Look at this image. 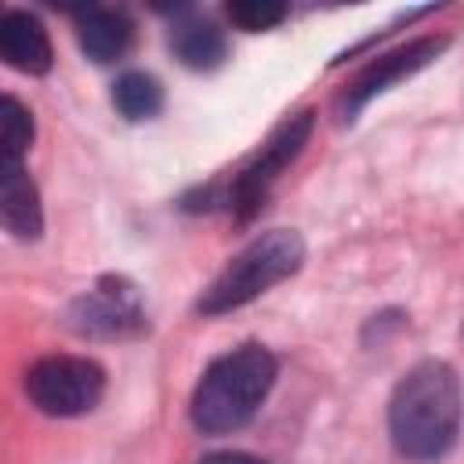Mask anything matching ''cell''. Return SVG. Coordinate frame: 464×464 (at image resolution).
I'll use <instances>...</instances> for the list:
<instances>
[{"label": "cell", "instance_id": "13", "mask_svg": "<svg viewBox=\"0 0 464 464\" xmlns=\"http://www.w3.org/2000/svg\"><path fill=\"white\" fill-rule=\"evenodd\" d=\"M33 112L18 98L0 94V160H22L33 145Z\"/></svg>", "mask_w": 464, "mask_h": 464}, {"label": "cell", "instance_id": "1", "mask_svg": "<svg viewBox=\"0 0 464 464\" xmlns=\"http://www.w3.org/2000/svg\"><path fill=\"white\" fill-rule=\"evenodd\" d=\"M388 435L406 460H442L460 435V381L442 359H424L388 399Z\"/></svg>", "mask_w": 464, "mask_h": 464}, {"label": "cell", "instance_id": "10", "mask_svg": "<svg viewBox=\"0 0 464 464\" xmlns=\"http://www.w3.org/2000/svg\"><path fill=\"white\" fill-rule=\"evenodd\" d=\"M72 22H76L80 51L91 62H98V65L120 62L130 51V44H134V22L123 11H112V7H80L72 14Z\"/></svg>", "mask_w": 464, "mask_h": 464}, {"label": "cell", "instance_id": "9", "mask_svg": "<svg viewBox=\"0 0 464 464\" xmlns=\"http://www.w3.org/2000/svg\"><path fill=\"white\" fill-rule=\"evenodd\" d=\"M0 58L29 76H44L54 62L44 22L29 11H0Z\"/></svg>", "mask_w": 464, "mask_h": 464}, {"label": "cell", "instance_id": "2", "mask_svg": "<svg viewBox=\"0 0 464 464\" xmlns=\"http://www.w3.org/2000/svg\"><path fill=\"white\" fill-rule=\"evenodd\" d=\"M276 373L279 362L265 344H239L218 355L192 392V424L203 435L239 431L268 399Z\"/></svg>", "mask_w": 464, "mask_h": 464}, {"label": "cell", "instance_id": "7", "mask_svg": "<svg viewBox=\"0 0 464 464\" xmlns=\"http://www.w3.org/2000/svg\"><path fill=\"white\" fill-rule=\"evenodd\" d=\"M446 47H450V36H420V40H410V44L388 51V54H377V58L344 87V94H341V102H337L341 116H344V120H355L366 102H373V98L384 94L392 83H399V80L420 72L424 65H431Z\"/></svg>", "mask_w": 464, "mask_h": 464}, {"label": "cell", "instance_id": "11", "mask_svg": "<svg viewBox=\"0 0 464 464\" xmlns=\"http://www.w3.org/2000/svg\"><path fill=\"white\" fill-rule=\"evenodd\" d=\"M167 44L174 51V58L196 72H210L225 62L228 54V40H225V29L203 14H192V11H181V18H174L170 33H167Z\"/></svg>", "mask_w": 464, "mask_h": 464}, {"label": "cell", "instance_id": "4", "mask_svg": "<svg viewBox=\"0 0 464 464\" xmlns=\"http://www.w3.org/2000/svg\"><path fill=\"white\" fill-rule=\"evenodd\" d=\"M312 127H315V112L312 109H301V112L286 116L265 138V145L254 152V160L232 178V185H228V192H225L221 203H228V210L236 214V221H250L265 207V199H268L272 185L279 181V174L304 152V145L312 138Z\"/></svg>", "mask_w": 464, "mask_h": 464}, {"label": "cell", "instance_id": "5", "mask_svg": "<svg viewBox=\"0 0 464 464\" xmlns=\"http://www.w3.org/2000/svg\"><path fill=\"white\" fill-rule=\"evenodd\" d=\"M25 395L47 417H83L105 395V370L87 355H44L25 370Z\"/></svg>", "mask_w": 464, "mask_h": 464}, {"label": "cell", "instance_id": "6", "mask_svg": "<svg viewBox=\"0 0 464 464\" xmlns=\"http://www.w3.org/2000/svg\"><path fill=\"white\" fill-rule=\"evenodd\" d=\"M65 326L76 330L80 337L123 341V337L145 334L149 319H145L138 286L127 283L123 276H105V279H98V286H91L69 301Z\"/></svg>", "mask_w": 464, "mask_h": 464}, {"label": "cell", "instance_id": "15", "mask_svg": "<svg viewBox=\"0 0 464 464\" xmlns=\"http://www.w3.org/2000/svg\"><path fill=\"white\" fill-rule=\"evenodd\" d=\"M199 464H268L261 457H250V453H236V450H225V453H207Z\"/></svg>", "mask_w": 464, "mask_h": 464}, {"label": "cell", "instance_id": "12", "mask_svg": "<svg viewBox=\"0 0 464 464\" xmlns=\"http://www.w3.org/2000/svg\"><path fill=\"white\" fill-rule=\"evenodd\" d=\"M112 105L123 120L130 123H141V120H152L160 109H163V83L152 76V72H141V69H130L123 72L116 83H112Z\"/></svg>", "mask_w": 464, "mask_h": 464}, {"label": "cell", "instance_id": "8", "mask_svg": "<svg viewBox=\"0 0 464 464\" xmlns=\"http://www.w3.org/2000/svg\"><path fill=\"white\" fill-rule=\"evenodd\" d=\"M0 232L14 239H40L44 232L40 188L22 160H0Z\"/></svg>", "mask_w": 464, "mask_h": 464}, {"label": "cell", "instance_id": "3", "mask_svg": "<svg viewBox=\"0 0 464 464\" xmlns=\"http://www.w3.org/2000/svg\"><path fill=\"white\" fill-rule=\"evenodd\" d=\"M301 265H304V239H301L294 228L261 232L257 239H250V243L210 279V286L196 297V312H199V315H225V312H236V308L250 304L254 297H261L265 290H272L276 283L290 279Z\"/></svg>", "mask_w": 464, "mask_h": 464}, {"label": "cell", "instance_id": "14", "mask_svg": "<svg viewBox=\"0 0 464 464\" xmlns=\"http://www.w3.org/2000/svg\"><path fill=\"white\" fill-rule=\"evenodd\" d=\"M225 14L243 33H265V29H276L290 14V7L279 0H232L225 4Z\"/></svg>", "mask_w": 464, "mask_h": 464}]
</instances>
